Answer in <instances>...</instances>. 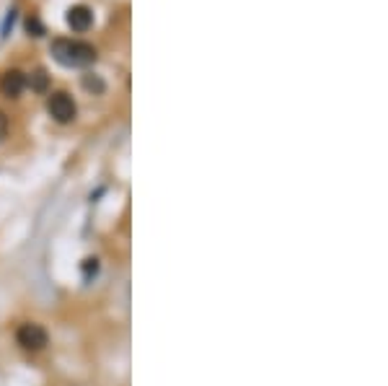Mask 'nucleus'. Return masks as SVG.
<instances>
[{
  "label": "nucleus",
  "instance_id": "nucleus-1",
  "mask_svg": "<svg viewBox=\"0 0 388 386\" xmlns=\"http://www.w3.org/2000/svg\"><path fill=\"white\" fill-rule=\"evenodd\" d=\"M52 58L65 68H88V65L96 63V50L86 42L55 39L52 42Z\"/></svg>",
  "mask_w": 388,
  "mask_h": 386
},
{
  "label": "nucleus",
  "instance_id": "nucleus-2",
  "mask_svg": "<svg viewBox=\"0 0 388 386\" xmlns=\"http://www.w3.org/2000/svg\"><path fill=\"white\" fill-rule=\"evenodd\" d=\"M47 112H50L52 120H58L60 125H68V122L75 120L78 107H75V101L70 99V93L55 91L50 99H47Z\"/></svg>",
  "mask_w": 388,
  "mask_h": 386
},
{
  "label": "nucleus",
  "instance_id": "nucleus-3",
  "mask_svg": "<svg viewBox=\"0 0 388 386\" xmlns=\"http://www.w3.org/2000/svg\"><path fill=\"white\" fill-rule=\"evenodd\" d=\"M16 340H18V345H21L23 350H42V348H47V343H50L47 329L34 322H26L16 329Z\"/></svg>",
  "mask_w": 388,
  "mask_h": 386
},
{
  "label": "nucleus",
  "instance_id": "nucleus-4",
  "mask_svg": "<svg viewBox=\"0 0 388 386\" xmlns=\"http://www.w3.org/2000/svg\"><path fill=\"white\" fill-rule=\"evenodd\" d=\"M65 21H68V26H70L72 31L83 34V31L91 29L94 14H91V8L88 6H72L70 11H68V16H65Z\"/></svg>",
  "mask_w": 388,
  "mask_h": 386
},
{
  "label": "nucleus",
  "instance_id": "nucleus-5",
  "mask_svg": "<svg viewBox=\"0 0 388 386\" xmlns=\"http://www.w3.org/2000/svg\"><path fill=\"white\" fill-rule=\"evenodd\" d=\"M26 88V75L21 71H8L3 73V78H0V91L6 93L8 99H18Z\"/></svg>",
  "mask_w": 388,
  "mask_h": 386
},
{
  "label": "nucleus",
  "instance_id": "nucleus-6",
  "mask_svg": "<svg viewBox=\"0 0 388 386\" xmlns=\"http://www.w3.org/2000/svg\"><path fill=\"white\" fill-rule=\"evenodd\" d=\"M26 31H29V34H34V36H42L44 34L42 21H39L36 16H29V19H26Z\"/></svg>",
  "mask_w": 388,
  "mask_h": 386
},
{
  "label": "nucleus",
  "instance_id": "nucleus-7",
  "mask_svg": "<svg viewBox=\"0 0 388 386\" xmlns=\"http://www.w3.org/2000/svg\"><path fill=\"white\" fill-rule=\"evenodd\" d=\"M83 275H86V280L96 278L99 275V259H86L83 262Z\"/></svg>",
  "mask_w": 388,
  "mask_h": 386
},
{
  "label": "nucleus",
  "instance_id": "nucleus-8",
  "mask_svg": "<svg viewBox=\"0 0 388 386\" xmlns=\"http://www.w3.org/2000/svg\"><path fill=\"white\" fill-rule=\"evenodd\" d=\"M83 86H86L88 91H96V93L104 91V83H101V80L96 78V75H86V78H83Z\"/></svg>",
  "mask_w": 388,
  "mask_h": 386
},
{
  "label": "nucleus",
  "instance_id": "nucleus-9",
  "mask_svg": "<svg viewBox=\"0 0 388 386\" xmlns=\"http://www.w3.org/2000/svg\"><path fill=\"white\" fill-rule=\"evenodd\" d=\"M31 78H34V83H31V86H34L36 91H44V88H47V73H44V71H36Z\"/></svg>",
  "mask_w": 388,
  "mask_h": 386
},
{
  "label": "nucleus",
  "instance_id": "nucleus-10",
  "mask_svg": "<svg viewBox=\"0 0 388 386\" xmlns=\"http://www.w3.org/2000/svg\"><path fill=\"white\" fill-rule=\"evenodd\" d=\"M8 127H11V122H8L6 112H0V140H6V135H8Z\"/></svg>",
  "mask_w": 388,
  "mask_h": 386
},
{
  "label": "nucleus",
  "instance_id": "nucleus-11",
  "mask_svg": "<svg viewBox=\"0 0 388 386\" xmlns=\"http://www.w3.org/2000/svg\"><path fill=\"white\" fill-rule=\"evenodd\" d=\"M14 21H16V11H8L6 21H3V36L8 34V26H14Z\"/></svg>",
  "mask_w": 388,
  "mask_h": 386
}]
</instances>
